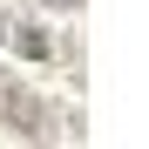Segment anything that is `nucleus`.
I'll return each mask as SVG.
<instances>
[{
  "mask_svg": "<svg viewBox=\"0 0 149 149\" xmlns=\"http://www.w3.org/2000/svg\"><path fill=\"white\" fill-rule=\"evenodd\" d=\"M0 122H7V129H27L34 142H47V129H54L47 102L34 88H20V74H0Z\"/></svg>",
  "mask_w": 149,
  "mask_h": 149,
  "instance_id": "1",
  "label": "nucleus"
},
{
  "mask_svg": "<svg viewBox=\"0 0 149 149\" xmlns=\"http://www.w3.org/2000/svg\"><path fill=\"white\" fill-rule=\"evenodd\" d=\"M7 47H20V54H47V41L34 27H20V20H7Z\"/></svg>",
  "mask_w": 149,
  "mask_h": 149,
  "instance_id": "2",
  "label": "nucleus"
}]
</instances>
